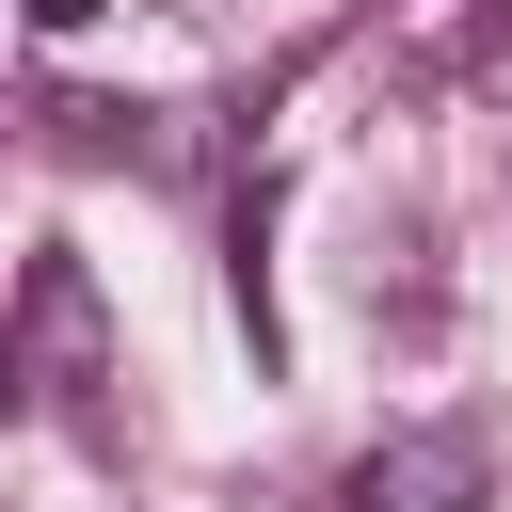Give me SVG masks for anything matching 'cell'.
Masks as SVG:
<instances>
[{
  "label": "cell",
  "instance_id": "1",
  "mask_svg": "<svg viewBox=\"0 0 512 512\" xmlns=\"http://www.w3.org/2000/svg\"><path fill=\"white\" fill-rule=\"evenodd\" d=\"M480 432H384L368 464H352V512H480Z\"/></svg>",
  "mask_w": 512,
  "mask_h": 512
},
{
  "label": "cell",
  "instance_id": "3",
  "mask_svg": "<svg viewBox=\"0 0 512 512\" xmlns=\"http://www.w3.org/2000/svg\"><path fill=\"white\" fill-rule=\"evenodd\" d=\"M96 16H112V0H32V32H96Z\"/></svg>",
  "mask_w": 512,
  "mask_h": 512
},
{
  "label": "cell",
  "instance_id": "2",
  "mask_svg": "<svg viewBox=\"0 0 512 512\" xmlns=\"http://www.w3.org/2000/svg\"><path fill=\"white\" fill-rule=\"evenodd\" d=\"M32 368H48L64 416L96 400V272H80V256H32Z\"/></svg>",
  "mask_w": 512,
  "mask_h": 512
}]
</instances>
